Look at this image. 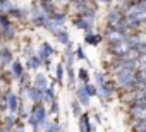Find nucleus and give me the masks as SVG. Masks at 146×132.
Segmentation results:
<instances>
[{
    "label": "nucleus",
    "instance_id": "20e7f679",
    "mask_svg": "<svg viewBox=\"0 0 146 132\" xmlns=\"http://www.w3.org/2000/svg\"><path fill=\"white\" fill-rule=\"evenodd\" d=\"M29 21L36 28H46V24L50 22V16L40 7V4L33 2V5L29 7Z\"/></svg>",
    "mask_w": 146,
    "mask_h": 132
},
{
    "label": "nucleus",
    "instance_id": "c756f323",
    "mask_svg": "<svg viewBox=\"0 0 146 132\" xmlns=\"http://www.w3.org/2000/svg\"><path fill=\"white\" fill-rule=\"evenodd\" d=\"M62 28H64L62 24H58V22H55V21H52V19H50V22L46 24V28H45V29H46L48 33H52V34L55 36V34H57V33H58V31H60Z\"/></svg>",
    "mask_w": 146,
    "mask_h": 132
},
{
    "label": "nucleus",
    "instance_id": "dca6fc26",
    "mask_svg": "<svg viewBox=\"0 0 146 132\" xmlns=\"http://www.w3.org/2000/svg\"><path fill=\"white\" fill-rule=\"evenodd\" d=\"M26 67H28L29 71L38 72V69H41V67H43V60H41V57H40L38 53H35L33 57H29V58L26 60Z\"/></svg>",
    "mask_w": 146,
    "mask_h": 132
},
{
    "label": "nucleus",
    "instance_id": "c03bdc74",
    "mask_svg": "<svg viewBox=\"0 0 146 132\" xmlns=\"http://www.w3.org/2000/svg\"><path fill=\"white\" fill-rule=\"evenodd\" d=\"M31 2H40V0H31Z\"/></svg>",
    "mask_w": 146,
    "mask_h": 132
},
{
    "label": "nucleus",
    "instance_id": "0eeeda50",
    "mask_svg": "<svg viewBox=\"0 0 146 132\" xmlns=\"http://www.w3.org/2000/svg\"><path fill=\"white\" fill-rule=\"evenodd\" d=\"M108 50H110V53L113 57H125L132 48H131V45H129L127 40H122V41H117V43H110Z\"/></svg>",
    "mask_w": 146,
    "mask_h": 132
},
{
    "label": "nucleus",
    "instance_id": "37998d69",
    "mask_svg": "<svg viewBox=\"0 0 146 132\" xmlns=\"http://www.w3.org/2000/svg\"><path fill=\"white\" fill-rule=\"evenodd\" d=\"M17 132H24V130H23V129H19V130H17Z\"/></svg>",
    "mask_w": 146,
    "mask_h": 132
},
{
    "label": "nucleus",
    "instance_id": "a211bd4d",
    "mask_svg": "<svg viewBox=\"0 0 146 132\" xmlns=\"http://www.w3.org/2000/svg\"><path fill=\"white\" fill-rule=\"evenodd\" d=\"M65 127H67V122L58 123L57 120H53V122H46V125H45V132H64Z\"/></svg>",
    "mask_w": 146,
    "mask_h": 132
},
{
    "label": "nucleus",
    "instance_id": "f704fd0d",
    "mask_svg": "<svg viewBox=\"0 0 146 132\" xmlns=\"http://www.w3.org/2000/svg\"><path fill=\"white\" fill-rule=\"evenodd\" d=\"M134 4V0H117V7H120L122 11H125L129 5Z\"/></svg>",
    "mask_w": 146,
    "mask_h": 132
},
{
    "label": "nucleus",
    "instance_id": "ddd939ff",
    "mask_svg": "<svg viewBox=\"0 0 146 132\" xmlns=\"http://www.w3.org/2000/svg\"><path fill=\"white\" fill-rule=\"evenodd\" d=\"M33 86L43 93V91H45V89L50 86V82H48V77H46L43 72H36V76H35V79H33Z\"/></svg>",
    "mask_w": 146,
    "mask_h": 132
},
{
    "label": "nucleus",
    "instance_id": "39448f33",
    "mask_svg": "<svg viewBox=\"0 0 146 132\" xmlns=\"http://www.w3.org/2000/svg\"><path fill=\"white\" fill-rule=\"evenodd\" d=\"M124 17H125V12L120 9V7H112V9H108V12H107V17H105V22H107V28H110V29H115V28H119L122 22H124Z\"/></svg>",
    "mask_w": 146,
    "mask_h": 132
},
{
    "label": "nucleus",
    "instance_id": "ea45409f",
    "mask_svg": "<svg viewBox=\"0 0 146 132\" xmlns=\"http://www.w3.org/2000/svg\"><path fill=\"white\" fill-rule=\"evenodd\" d=\"M0 132H11V130H9V127H5V129H2Z\"/></svg>",
    "mask_w": 146,
    "mask_h": 132
},
{
    "label": "nucleus",
    "instance_id": "72a5a7b5",
    "mask_svg": "<svg viewBox=\"0 0 146 132\" xmlns=\"http://www.w3.org/2000/svg\"><path fill=\"white\" fill-rule=\"evenodd\" d=\"M134 50L139 53V57H146V40L141 41V43H137V46H136Z\"/></svg>",
    "mask_w": 146,
    "mask_h": 132
},
{
    "label": "nucleus",
    "instance_id": "79ce46f5",
    "mask_svg": "<svg viewBox=\"0 0 146 132\" xmlns=\"http://www.w3.org/2000/svg\"><path fill=\"white\" fill-rule=\"evenodd\" d=\"M143 2V0H134V4H141Z\"/></svg>",
    "mask_w": 146,
    "mask_h": 132
},
{
    "label": "nucleus",
    "instance_id": "2f4dec72",
    "mask_svg": "<svg viewBox=\"0 0 146 132\" xmlns=\"http://www.w3.org/2000/svg\"><path fill=\"white\" fill-rule=\"evenodd\" d=\"M83 88H84V91H86L91 98L96 96V93H98V86H96L95 82H93V84H91V82H86V84H83Z\"/></svg>",
    "mask_w": 146,
    "mask_h": 132
},
{
    "label": "nucleus",
    "instance_id": "473e14b6",
    "mask_svg": "<svg viewBox=\"0 0 146 132\" xmlns=\"http://www.w3.org/2000/svg\"><path fill=\"white\" fill-rule=\"evenodd\" d=\"M5 122H7V127H9V129H12V127L16 125V122H17V115L11 112V113L7 115V118H5Z\"/></svg>",
    "mask_w": 146,
    "mask_h": 132
},
{
    "label": "nucleus",
    "instance_id": "5701e85b",
    "mask_svg": "<svg viewBox=\"0 0 146 132\" xmlns=\"http://www.w3.org/2000/svg\"><path fill=\"white\" fill-rule=\"evenodd\" d=\"M40 7L48 14V16H52L57 9H55V0H40Z\"/></svg>",
    "mask_w": 146,
    "mask_h": 132
},
{
    "label": "nucleus",
    "instance_id": "f3484780",
    "mask_svg": "<svg viewBox=\"0 0 146 132\" xmlns=\"http://www.w3.org/2000/svg\"><path fill=\"white\" fill-rule=\"evenodd\" d=\"M76 100H78L83 106H90V103H91V96L84 91V88H83V86L76 89Z\"/></svg>",
    "mask_w": 146,
    "mask_h": 132
},
{
    "label": "nucleus",
    "instance_id": "1a4fd4ad",
    "mask_svg": "<svg viewBox=\"0 0 146 132\" xmlns=\"http://www.w3.org/2000/svg\"><path fill=\"white\" fill-rule=\"evenodd\" d=\"M21 91H23V94L26 96V100H29L31 103H40V101H43V93H41L40 89H36L33 84H31V86H26V88H21Z\"/></svg>",
    "mask_w": 146,
    "mask_h": 132
},
{
    "label": "nucleus",
    "instance_id": "a878e982",
    "mask_svg": "<svg viewBox=\"0 0 146 132\" xmlns=\"http://www.w3.org/2000/svg\"><path fill=\"white\" fill-rule=\"evenodd\" d=\"M0 33H2V38L5 40H12L16 36V28L11 24V26H5V28H0Z\"/></svg>",
    "mask_w": 146,
    "mask_h": 132
},
{
    "label": "nucleus",
    "instance_id": "9d476101",
    "mask_svg": "<svg viewBox=\"0 0 146 132\" xmlns=\"http://www.w3.org/2000/svg\"><path fill=\"white\" fill-rule=\"evenodd\" d=\"M5 103H7V108H9V112H12V113H17V108H19V96L14 93V91H7V94H5Z\"/></svg>",
    "mask_w": 146,
    "mask_h": 132
},
{
    "label": "nucleus",
    "instance_id": "4468645a",
    "mask_svg": "<svg viewBox=\"0 0 146 132\" xmlns=\"http://www.w3.org/2000/svg\"><path fill=\"white\" fill-rule=\"evenodd\" d=\"M12 62H14L12 51L7 46H2V48H0V67H9Z\"/></svg>",
    "mask_w": 146,
    "mask_h": 132
},
{
    "label": "nucleus",
    "instance_id": "c85d7f7f",
    "mask_svg": "<svg viewBox=\"0 0 146 132\" xmlns=\"http://www.w3.org/2000/svg\"><path fill=\"white\" fill-rule=\"evenodd\" d=\"M93 77H95V84H96V86H100V84H105V82L108 81V76H107V72H102V71H96V72L93 74Z\"/></svg>",
    "mask_w": 146,
    "mask_h": 132
},
{
    "label": "nucleus",
    "instance_id": "f257e3e1",
    "mask_svg": "<svg viewBox=\"0 0 146 132\" xmlns=\"http://www.w3.org/2000/svg\"><path fill=\"white\" fill-rule=\"evenodd\" d=\"M113 77H115V86L122 91L127 93H136L137 91V72L132 67H124V65H115L112 67Z\"/></svg>",
    "mask_w": 146,
    "mask_h": 132
},
{
    "label": "nucleus",
    "instance_id": "f8f14e48",
    "mask_svg": "<svg viewBox=\"0 0 146 132\" xmlns=\"http://www.w3.org/2000/svg\"><path fill=\"white\" fill-rule=\"evenodd\" d=\"M36 53L41 57V60H48V58H52V57L55 55V48H53L48 41H43L41 46H40V50H38Z\"/></svg>",
    "mask_w": 146,
    "mask_h": 132
},
{
    "label": "nucleus",
    "instance_id": "f03ea898",
    "mask_svg": "<svg viewBox=\"0 0 146 132\" xmlns=\"http://www.w3.org/2000/svg\"><path fill=\"white\" fill-rule=\"evenodd\" d=\"M124 12H125L124 22L131 31H134V29L141 28L143 24H146V9L141 4H132Z\"/></svg>",
    "mask_w": 146,
    "mask_h": 132
},
{
    "label": "nucleus",
    "instance_id": "393cba45",
    "mask_svg": "<svg viewBox=\"0 0 146 132\" xmlns=\"http://www.w3.org/2000/svg\"><path fill=\"white\" fill-rule=\"evenodd\" d=\"M64 74H65V65H64V62H60L55 67V81L58 84H64Z\"/></svg>",
    "mask_w": 146,
    "mask_h": 132
},
{
    "label": "nucleus",
    "instance_id": "a19ab883",
    "mask_svg": "<svg viewBox=\"0 0 146 132\" xmlns=\"http://www.w3.org/2000/svg\"><path fill=\"white\" fill-rule=\"evenodd\" d=\"M141 5H143V7L146 9V0H143V2H141Z\"/></svg>",
    "mask_w": 146,
    "mask_h": 132
},
{
    "label": "nucleus",
    "instance_id": "2eb2a0df",
    "mask_svg": "<svg viewBox=\"0 0 146 132\" xmlns=\"http://www.w3.org/2000/svg\"><path fill=\"white\" fill-rule=\"evenodd\" d=\"M103 41V34H98L95 31H90V33H84V43L90 45V46H98L102 45Z\"/></svg>",
    "mask_w": 146,
    "mask_h": 132
},
{
    "label": "nucleus",
    "instance_id": "b1692460",
    "mask_svg": "<svg viewBox=\"0 0 146 132\" xmlns=\"http://www.w3.org/2000/svg\"><path fill=\"white\" fill-rule=\"evenodd\" d=\"M50 19L64 26V24H65V21H67V12H65V11H58V9H57V11L50 16Z\"/></svg>",
    "mask_w": 146,
    "mask_h": 132
},
{
    "label": "nucleus",
    "instance_id": "4be33fe9",
    "mask_svg": "<svg viewBox=\"0 0 146 132\" xmlns=\"http://www.w3.org/2000/svg\"><path fill=\"white\" fill-rule=\"evenodd\" d=\"M53 100H57V98H55V84L50 82V86L43 91V101H45V103H52Z\"/></svg>",
    "mask_w": 146,
    "mask_h": 132
},
{
    "label": "nucleus",
    "instance_id": "58836bf2",
    "mask_svg": "<svg viewBox=\"0 0 146 132\" xmlns=\"http://www.w3.org/2000/svg\"><path fill=\"white\" fill-rule=\"evenodd\" d=\"M98 2H102V4H112L113 0H98Z\"/></svg>",
    "mask_w": 146,
    "mask_h": 132
},
{
    "label": "nucleus",
    "instance_id": "412c9836",
    "mask_svg": "<svg viewBox=\"0 0 146 132\" xmlns=\"http://www.w3.org/2000/svg\"><path fill=\"white\" fill-rule=\"evenodd\" d=\"M65 74H67V86L70 89H74L76 88V77H78L74 67H65Z\"/></svg>",
    "mask_w": 146,
    "mask_h": 132
},
{
    "label": "nucleus",
    "instance_id": "7ed1b4c3",
    "mask_svg": "<svg viewBox=\"0 0 146 132\" xmlns=\"http://www.w3.org/2000/svg\"><path fill=\"white\" fill-rule=\"evenodd\" d=\"M46 118H48V110H46L45 103H43V101H40V103H33V108H31V112H29L28 122H29V125L33 127L35 132L45 129V125H46Z\"/></svg>",
    "mask_w": 146,
    "mask_h": 132
},
{
    "label": "nucleus",
    "instance_id": "6ab92c4d",
    "mask_svg": "<svg viewBox=\"0 0 146 132\" xmlns=\"http://www.w3.org/2000/svg\"><path fill=\"white\" fill-rule=\"evenodd\" d=\"M11 72H12V77H16V79H19V77L26 72L21 60H14V62L11 63Z\"/></svg>",
    "mask_w": 146,
    "mask_h": 132
},
{
    "label": "nucleus",
    "instance_id": "4c0bfd02",
    "mask_svg": "<svg viewBox=\"0 0 146 132\" xmlns=\"http://www.w3.org/2000/svg\"><path fill=\"white\" fill-rule=\"evenodd\" d=\"M95 120H96V122H98V123H100V122H102V117H100V115H98V113H95Z\"/></svg>",
    "mask_w": 146,
    "mask_h": 132
},
{
    "label": "nucleus",
    "instance_id": "bb28decb",
    "mask_svg": "<svg viewBox=\"0 0 146 132\" xmlns=\"http://www.w3.org/2000/svg\"><path fill=\"white\" fill-rule=\"evenodd\" d=\"M78 79H79L83 84H86V82H91V76H90V72H88V69H86V67H81V69H78Z\"/></svg>",
    "mask_w": 146,
    "mask_h": 132
},
{
    "label": "nucleus",
    "instance_id": "e433bc0d",
    "mask_svg": "<svg viewBox=\"0 0 146 132\" xmlns=\"http://www.w3.org/2000/svg\"><path fill=\"white\" fill-rule=\"evenodd\" d=\"M35 53H36V51H35V48H33L31 45H28V46L24 48V57H26V60H28L29 57H33Z\"/></svg>",
    "mask_w": 146,
    "mask_h": 132
},
{
    "label": "nucleus",
    "instance_id": "423d86ee",
    "mask_svg": "<svg viewBox=\"0 0 146 132\" xmlns=\"http://www.w3.org/2000/svg\"><path fill=\"white\" fill-rule=\"evenodd\" d=\"M115 91H117V86H115L113 82L107 81L105 84H100V86H98V93H96V96H98L100 103L105 106V101H110L112 96L115 94Z\"/></svg>",
    "mask_w": 146,
    "mask_h": 132
},
{
    "label": "nucleus",
    "instance_id": "9b49d317",
    "mask_svg": "<svg viewBox=\"0 0 146 132\" xmlns=\"http://www.w3.org/2000/svg\"><path fill=\"white\" fill-rule=\"evenodd\" d=\"M72 24H74L78 29H81V31H84V33H90V31H93V24L90 22V21H86L81 14H76V17L72 19Z\"/></svg>",
    "mask_w": 146,
    "mask_h": 132
},
{
    "label": "nucleus",
    "instance_id": "c9c22d12",
    "mask_svg": "<svg viewBox=\"0 0 146 132\" xmlns=\"http://www.w3.org/2000/svg\"><path fill=\"white\" fill-rule=\"evenodd\" d=\"M58 112H60V108H58V101L53 100V101L50 103V113H52V115H58Z\"/></svg>",
    "mask_w": 146,
    "mask_h": 132
},
{
    "label": "nucleus",
    "instance_id": "6e6552de",
    "mask_svg": "<svg viewBox=\"0 0 146 132\" xmlns=\"http://www.w3.org/2000/svg\"><path fill=\"white\" fill-rule=\"evenodd\" d=\"M78 127H79V132H96V123L91 122L90 113H83L78 118Z\"/></svg>",
    "mask_w": 146,
    "mask_h": 132
},
{
    "label": "nucleus",
    "instance_id": "7c9ffc66",
    "mask_svg": "<svg viewBox=\"0 0 146 132\" xmlns=\"http://www.w3.org/2000/svg\"><path fill=\"white\" fill-rule=\"evenodd\" d=\"M74 55H76V60H84V62L90 63V60H88V57H86V51H84V48H83L81 45H78V46L74 48Z\"/></svg>",
    "mask_w": 146,
    "mask_h": 132
},
{
    "label": "nucleus",
    "instance_id": "aec40b11",
    "mask_svg": "<svg viewBox=\"0 0 146 132\" xmlns=\"http://www.w3.org/2000/svg\"><path fill=\"white\" fill-rule=\"evenodd\" d=\"M55 38L58 40V43L60 45H64V46H67V45H70L72 41H70V34H69V31L65 29V28H62L57 34H55Z\"/></svg>",
    "mask_w": 146,
    "mask_h": 132
},
{
    "label": "nucleus",
    "instance_id": "cd10ccee",
    "mask_svg": "<svg viewBox=\"0 0 146 132\" xmlns=\"http://www.w3.org/2000/svg\"><path fill=\"white\" fill-rule=\"evenodd\" d=\"M70 108H72V115H74L76 118H79L84 112H83V105L78 101V100H72V103H70Z\"/></svg>",
    "mask_w": 146,
    "mask_h": 132
}]
</instances>
